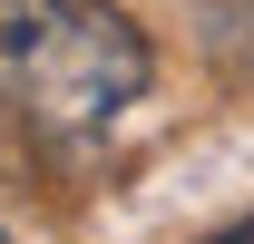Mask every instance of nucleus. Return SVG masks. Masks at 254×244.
Segmentation results:
<instances>
[{
	"mask_svg": "<svg viewBox=\"0 0 254 244\" xmlns=\"http://www.w3.org/2000/svg\"><path fill=\"white\" fill-rule=\"evenodd\" d=\"M157 78L147 30L108 0H0V98L39 137H98Z\"/></svg>",
	"mask_w": 254,
	"mask_h": 244,
	"instance_id": "f257e3e1",
	"label": "nucleus"
},
{
	"mask_svg": "<svg viewBox=\"0 0 254 244\" xmlns=\"http://www.w3.org/2000/svg\"><path fill=\"white\" fill-rule=\"evenodd\" d=\"M205 244H254V215H245V225H225V235H205Z\"/></svg>",
	"mask_w": 254,
	"mask_h": 244,
	"instance_id": "f03ea898",
	"label": "nucleus"
}]
</instances>
